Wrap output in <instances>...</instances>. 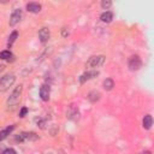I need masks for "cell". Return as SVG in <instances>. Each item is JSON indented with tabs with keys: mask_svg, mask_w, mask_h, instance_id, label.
<instances>
[{
	"mask_svg": "<svg viewBox=\"0 0 154 154\" xmlns=\"http://www.w3.org/2000/svg\"><path fill=\"white\" fill-rule=\"evenodd\" d=\"M142 124H143V128L144 129H150L152 128V125H153V118H152V116L150 114H147V116H144V118H143V120H142Z\"/></svg>",
	"mask_w": 154,
	"mask_h": 154,
	"instance_id": "obj_10",
	"label": "cell"
},
{
	"mask_svg": "<svg viewBox=\"0 0 154 154\" xmlns=\"http://www.w3.org/2000/svg\"><path fill=\"white\" fill-rule=\"evenodd\" d=\"M20 18H22V10H20V8L14 10V11L12 12L11 17H10V20H8L10 25H11V26H14L17 23H19Z\"/></svg>",
	"mask_w": 154,
	"mask_h": 154,
	"instance_id": "obj_5",
	"label": "cell"
},
{
	"mask_svg": "<svg viewBox=\"0 0 154 154\" xmlns=\"http://www.w3.org/2000/svg\"><path fill=\"white\" fill-rule=\"evenodd\" d=\"M105 55H94V57H90L89 60L87 61L85 66L87 67H100L103 65L105 63Z\"/></svg>",
	"mask_w": 154,
	"mask_h": 154,
	"instance_id": "obj_3",
	"label": "cell"
},
{
	"mask_svg": "<svg viewBox=\"0 0 154 154\" xmlns=\"http://www.w3.org/2000/svg\"><path fill=\"white\" fill-rule=\"evenodd\" d=\"M20 94H22V85H18V87H16V89L12 91V94L10 95V97L7 99V106H8V107H14V106L18 103V101H19Z\"/></svg>",
	"mask_w": 154,
	"mask_h": 154,
	"instance_id": "obj_2",
	"label": "cell"
},
{
	"mask_svg": "<svg viewBox=\"0 0 154 154\" xmlns=\"http://www.w3.org/2000/svg\"><path fill=\"white\" fill-rule=\"evenodd\" d=\"M100 19L103 22V23H109L112 19H113V13L111 11H106L103 12L101 16H100Z\"/></svg>",
	"mask_w": 154,
	"mask_h": 154,
	"instance_id": "obj_13",
	"label": "cell"
},
{
	"mask_svg": "<svg viewBox=\"0 0 154 154\" xmlns=\"http://www.w3.org/2000/svg\"><path fill=\"white\" fill-rule=\"evenodd\" d=\"M1 154H17V152L13 148H6Z\"/></svg>",
	"mask_w": 154,
	"mask_h": 154,
	"instance_id": "obj_19",
	"label": "cell"
},
{
	"mask_svg": "<svg viewBox=\"0 0 154 154\" xmlns=\"http://www.w3.org/2000/svg\"><path fill=\"white\" fill-rule=\"evenodd\" d=\"M99 75V72L97 71H88V72H84L81 77H79V82L83 84V83H85L87 81H89V79H93L94 77H96Z\"/></svg>",
	"mask_w": 154,
	"mask_h": 154,
	"instance_id": "obj_6",
	"label": "cell"
},
{
	"mask_svg": "<svg viewBox=\"0 0 154 154\" xmlns=\"http://www.w3.org/2000/svg\"><path fill=\"white\" fill-rule=\"evenodd\" d=\"M69 35V31H66V28H63V36L66 37Z\"/></svg>",
	"mask_w": 154,
	"mask_h": 154,
	"instance_id": "obj_21",
	"label": "cell"
},
{
	"mask_svg": "<svg viewBox=\"0 0 154 154\" xmlns=\"http://www.w3.org/2000/svg\"><path fill=\"white\" fill-rule=\"evenodd\" d=\"M143 154H150V152H144Z\"/></svg>",
	"mask_w": 154,
	"mask_h": 154,
	"instance_id": "obj_23",
	"label": "cell"
},
{
	"mask_svg": "<svg viewBox=\"0 0 154 154\" xmlns=\"http://www.w3.org/2000/svg\"><path fill=\"white\" fill-rule=\"evenodd\" d=\"M26 10L31 13H38L41 11V5L37 2H29L26 4Z\"/></svg>",
	"mask_w": 154,
	"mask_h": 154,
	"instance_id": "obj_9",
	"label": "cell"
},
{
	"mask_svg": "<svg viewBox=\"0 0 154 154\" xmlns=\"http://www.w3.org/2000/svg\"><path fill=\"white\" fill-rule=\"evenodd\" d=\"M14 81H16V77L12 73H7L2 76L0 79V91H6L14 83Z\"/></svg>",
	"mask_w": 154,
	"mask_h": 154,
	"instance_id": "obj_1",
	"label": "cell"
},
{
	"mask_svg": "<svg viewBox=\"0 0 154 154\" xmlns=\"http://www.w3.org/2000/svg\"><path fill=\"white\" fill-rule=\"evenodd\" d=\"M4 69H5V66H4V65H0V72H1Z\"/></svg>",
	"mask_w": 154,
	"mask_h": 154,
	"instance_id": "obj_22",
	"label": "cell"
},
{
	"mask_svg": "<svg viewBox=\"0 0 154 154\" xmlns=\"http://www.w3.org/2000/svg\"><path fill=\"white\" fill-rule=\"evenodd\" d=\"M13 130H14V125H11V126H7L6 129H4L2 131H0V141L5 140V138H6Z\"/></svg>",
	"mask_w": 154,
	"mask_h": 154,
	"instance_id": "obj_12",
	"label": "cell"
},
{
	"mask_svg": "<svg viewBox=\"0 0 154 154\" xmlns=\"http://www.w3.org/2000/svg\"><path fill=\"white\" fill-rule=\"evenodd\" d=\"M17 36H18V31H12V34L10 35V37H8V41H7V46L8 47H11L12 45H13V42L16 41V38H17Z\"/></svg>",
	"mask_w": 154,
	"mask_h": 154,
	"instance_id": "obj_17",
	"label": "cell"
},
{
	"mask_svg": "<svg viewBox=\"0 0 154 154\" xmlns=\"http://www.w3.org/2000/svg\"><path fill=\"white\" fill-rule=\"evenodd\" d=\"M26 113H28V108H26V107H23V108L20 109V112H19V117H20V118H23Z\"/></svg>",
	"mask_w": 154,
	"mask_h": 154,
	"instance_id": "obj_20",
	"label": "cell"
},
{
	"mask_svg": "<svg viewBox=\"0 0 154 154\" xmlns=\"http://www.w3.org/2000/svg\"><path fill=\"white\" fill-rule=\"evenodd\" d=\"M128 65H129V69L131 71H137L142 66V60H141V58L138 55H132V57H130Z\"/></svg>",
	"mask_w": 154,
	"mask_h": 154,
	"instance_id": "obj_4",
	"label": "cell"
},
{
	"mask_svg": "<svg viewBox=\"0 0 154 154\" xmlns=\"http://www.w3.org/2000/svg\"><path fill=\"white\" fill-rule=\"evenodd\" d=\"M22 136L24 141H36L38 138V135L35 132H22Z\"/></svg>",
	"mask_w": 154,
	"mask_h": 154,
	"instance_id": "obj_11",
	"label": "cell"
},
{
	"mask_svg": "<svg viewBox=\"0 0 154 154\" xmlns=\"http://www.w3.org/2000/svg\"><path fill=\"white\" fill-rule=\"evenodd\" d=\"M100 96H101V94H100L99 91L93 90V91H90V93H89L88 99H89L91 102H96V101H99V100H100Z\"/></svg>",
	"mask_w": 154,
	"mask_h": 154,
	"instance_id": "obj_14",
	"label": "cell"
},
{
	"mask_svg": "<svg viewBox=\"0 0 154 154\" xmlns=\"http://www.w3.org/2000/svg\"><path fill=\"white\" fill-rule=\"evenodd\" d=\"M49 95H51V88L47 84H43L40 88V96L43 101H48L49 100Z\"/></svg>",
	"mask_w": 154,
	"mask_h": 154,
	"instance_id": "obj_7",
	"label": "cell"
},
{
	"mask_svg": "<svg viewBox=\"0 0 154 154\" xmlns=\"http://www.w3.org/2000/svg\"><path fill=\"white\" fill-rule=\"evenodd\" d=\"M49 35H51L49 29H48V28H46V26L41 28V29H40V31H38V37H40V41H41L42 43H46V42L48 41Z\"/></svg>",
	"mask_w": 154,
	"mask_h": 154,
	"instance_id": "obj_8",
	"label": "cell"
},
{
	"mask_svg": "<svg viewBox=\"0 0 154 154\" xmlns=\"http://www.w3.org/2000/svg\"><path fill=\"white\" fill-rule=\"evenodd\" d=\"M113 87H114V82H113V79H111V78H106V79L103 81V88H105L106 90H112Z\"/></svg>",
	"mask_w": 154,
	"mask_h": 154,
	"instance_id": "obj_16",
	"label": "cell"
},
{
	"mask_svg": "<svg viewBox=\"0 0 154 154\" xmlns=\"http://www.w3.org/2000/svg\"><path fill=\"white\" fill-rule=\"evenodd\" d=\"M0 59L7 60V61L13 60V54L10 51H2V52H0Z\"/></svg>",
	"mask_w": 154,
	"mask_h": 154,
	"instance_id": "obj_15",
	"label": "cell"
},
{
	"mask_svg": "<svg viewBox=\"0 0 154 154\" xmlns=\"http://www.w3.org/2000/svg\"><path fill=\"white\" fill-rule=\"evenodd\" d=\"M111 5H112V2H111L109 0H103V1H101V7H102V8H108V7H111Z\"/></svg>",
	"mask_w": 154,
	"mask_h": 154,
	"instance_id": "obj_18",
	"label": "cell"
}]
</instances>
